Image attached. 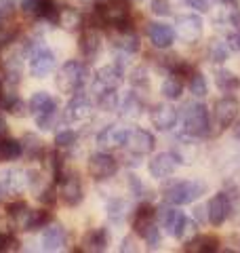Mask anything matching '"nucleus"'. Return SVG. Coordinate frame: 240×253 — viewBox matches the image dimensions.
<instances>
[{
    "label": "nucleus",
    "mask_w": 240,
    "mask_h": 253,
    "mask_svg": "<svg viewBox=\"0 0 240 253\" xmlns=\"http://www.w3.org/2000/svg\"><path fill=\"white\" fill-rule=\"evenodd\" d=\"M183 121V133L190 137H202L209 133V110L200 101H188L179 112Z\"/></svg>",
    "instance_id": "nucleus-1"
},
{
    "label": "nucleus",
    "mask_w": 240,
    "mask_h": 253,
    "mask_svg": "<svg viewBox=\"0 0 240 253\" xmlns=\"http://www.w3.org/2000/svg\"><path fill=\"white\" fill-rule=\"evenodd\" d=\"M204 192V184L202 181H194V179H183V181H173L164 188L162 192V199L169 203V205H188V203H194L200 194Z\"/></svg>",
    "instance_id": "nucleus-2"
},
{
    "label": "nucleus",
    "mask_w": 240,
    "mask_h": 253,
    "mask_svg": "<svg viewBox=\"0 0 240 253\" xmlns=\"http://www.w3.org/2000/svg\"><path fill=\"white\" fill-rule=\"evenodd\" d=\"M86 76H89V70H86L84 63L70 59L57 72V89L61 93H76L86 83Z\"/></svg>",
    "instance_id": "nucleus-3"
},
{
    "label": "nucleus",
    "mask_w": 240,
    "mask_h": 253,
    "mask_svg": "<svg viewBox=\"0 0 240 253\" xmlns=\"http://www.w3.org/2000/svg\"><path fill=\"white\" fill-rule=\"evenodd\" d=\"M9 215L17 230H38L49 221V215L44 211H34L30 209L26 203H13L9 207Z\"/></svg>",
    "instance_id": "nucleus-4"
},
{
    "label": "nucleus",
    "mask_w": 240,
    "mask_h": 253,
    "mask_svg": "<svg viewBox=\"0 0 240 253\" xmlns=\"http://www.w3.org/2000/svg\"><path fill=\"white\" fill-rule=\"evenodd\" d=\"M129 13H131V6H129V0H110L106 4H99L97 6V17L108 23V26H124L126 19H129Z\"/></svg>",
    "instance_id": "nucleus-5"
},
{
    "label": "nucleus",
    "mask_w": 240,
    "mask_h": 253,
    "mask_svg": "<svg viewBox=\"0 0 240 253\" xmlns=\"http://www.w3.org/2000/svg\"><path fill=\"white\" fill-rule=\"evenodd\" d=\"M28 55H30V74L34 78H44L55 70V55L44 44H36Z\"/></svg>",
    "instance_id": "nucleus-6"
},
{
    "label": "nucleus",
    "mask_w": 240,
    "mask_h": 253,
    "mask_svg": "<svg viewBox=\"0 0 240 253\" xmlns=\"http://www.w3.org/2000/svg\"><path fill=\"white\" fill-rule=\"evenodd\" d=\"M122 68L118 66V63H108V66H103L97 70V74H95V83H93V93L99 95L103 91H116L120 84H122Z\"/></svg>",
    "instance_id": "nucleus-7"
},
{
    "label": "nucleus",
    "mask_w": 240,
    "mask_h": 253,
    "mask_svg": "<svg viewBox=\"0 0 240 253\" xmlns=\"http://www.w3.org/2000/svg\"><path fill=\"white\" fill-rule=\"evenodd\" d=\"M175 34L188 44L196 42L202 36V19L198 15H179L175 21Z\"/></svg>",
    "instance_id": "nucleus-8"
},
{
    "label": "nucleus",
    "mask_w": 240,
    "mask_h": 253,
    "mask_svg": "<svg viewBox=\"0 0 240 253\" xmlns=\"http://www.w3.org/2000/svg\"><path fill=\"white\" fill-rule=\"evenodd\" d=\"M91 112H93V104H91L89 95L78 93L68 101L61 118H63V123H78V121H84Z\"/></svg>",
    "instance_id": "nucleus-9"
},
{
    "label": "nucleus",
    "mask_w": 240,
    "mask_h": 253,
    "mask_svg": "<svg viewBox=\"0 0 240 253\" xmlns=\"http://www.w3.org/2000/svg\"><path fill=\"white\" fill-rule=\"evenodd\" d=\"M230 211H232V205H230L228 194L226 192H217L209 201V205H206V221L213 224V226H221L223 221L228 219Z\"/></svg>",
    "instance_id": "nucleus-10"
},
{
    "label": "nucleus",
    "mask_w": 240,
    "mask_h": 253,
    "mask_svg": "<svg viewBox=\"0 0 240 253\" xmlns=\"http://www.w3.org/2000/svg\"><path fill=\"white\" fill-rule=\"evenodd\" d=\"M59 196L68 207H76L82 203V184L76 173H68L63 179H59Z\"/></svg>",
    "instance_id": "nucleus-11"
},
{
    "label": "nucleus",
    "mask_w": 240,
    "mask_h": 253,
    "mask_svg": "<svg viewBox=\"0 0 240 253\" xmlns=\"http://www.w3.org/2000/svg\"><path fill=\"white\" fill-rule=\"evenodd\" d=\"M89 171L95 179H108L118 171V161L112 154L99 152L89 158Z\"/></svg>",
    "instance_id": "nucleus-12"
},
{
    "label": "nucleus",
    "mask_w": 240,
    "mask_h": 253,
    "mask_svg": "<svg viewBox=\"0 0 240 253\" xmlns=\"http://www.w3.org/2000/svg\"><path fill=\"white\" fill-rule=\"evenodd\" d=\"M124 146L129 148V152L137 154V156H143V154H150L152 150H154L156 139H154V135H152L150 131H146V129H135V131H129Z\"/></svg>",
    "instance_id": "nucleus-13"
},
{
    "label": "nucleus",
    "mask_w": 240,
    "mask_h": 253,
    "mask_svg": "<svg viewBox=\"0 0 240 253\" xmlns=\"http://www.w3.org/2000/svg\"><path fill=\"white\" fill-rule=\"evenodd\" d=\"M179 158L171 154V152H160L150 161V175L156 179H166L175 173V167H177Z\"/></svg>",
    "instance_id": "nucleus-14"
},
{
    "label": "nucleus",
    "mask_w": 240,
    "mask_h": 253,
    "mask_svg": "<svg viewBox=\"0 0 240 253\" xmlns=\"http://www.w3.org/2000/svg\"><path fill=\"white\" fill-rule=\"evenodd\" d=\"M238 112H240V106L234 97H223L215 104V118H217V125L219 129H228L236 123L238 118Z\"/></svg>",
    "instance_id": "nucleus-15"
},
{
    "label": "nucleus",
    "mask_w": 240,
    "mask_h": 253,
    "mask_svg": "<svg viewBox=\"0 0 240 253\" xmlns=\"http://www.w3.org/2000/svg\"><path fill=\"white\" fill-rule=\"evenodd\" d=\"M126 135H129L126 129H122V126H118V125H110L97 135V146L101 150H116L120 146H124Z\"/></svg>",
    "instance_id": "nucleus-16"
},
{
    "label": "nucleus",
    "mask_w": 240,
    "mask_h": 253,
    "mask_svg": "<svg viewBox=\"0 0 240 253\" xmlns=\"http://www.w3.org/2000/svg\"><path fill=\"white\" fill-rule=\"evenodd\" d=\"M179 121V112L169 104H160L152 110V125L156 126L158 131H169L173 129Z\"/></svg>",
    "instance_id": "nucleus-17"
},
{
    "label": "nucleus",
    "mask_w": 240,
    "mask_h": 253,
    "mask_svg": "<svg viewBox=\"0 0 240 253\" xmlns=\"http://www.w3.org/2000/svg\"><path fill=\"white\" fill-rule=\"evenodd\" d=\"M28 186V173L13 169V171H4L0 175V192L2 194H19L23 192V188Z\"/></svg>",
    "instance_id": "nucleus-18"
},
{
    "label": "nucleus",
    "mask_w": 240,
    "mask_h": 253,
    "mask_svg": "<svg viewBox=\"0 0 240 253\" xmlns=\"http://www.w3.org/2000/svg\"><path fill=\"white\" fill-rule=\"evenodd\" d=\"M66 241H68V234H66V228H63L61 224L46 226L44 232H42V239H40V243H42V249H46V251L61 249L63 245H66Z\"/></svg>",
    "instance_id": "nucleus-19"
},
{
    "label": "nucleus",
    "mask_w": 240,
    "mask_h": 253,
    "mask_svg": "<svg viewBox=\"0 0 240 253\" xmlns=\"http://www.w3.org/2000/svg\"><path fill=\"white\" fill-rule=\"evenodd\" d=\"M150 41L156 49H169L175 42V30L169 23H150Z\"/></svg>",
    "instance_id": "nucleus-20"
},
{
    "label": "nucleus",
    "mask_w": 240,
    "mask_h": 253,
    "mask_svg": "<svg viewBox=\"0 0 240 253\" xmlns=\"http://www.w3.org/2000/svg\"><path fill=\"white\" fill-rule=\"evenodd\" d=\"M219 239L213 234H196L194 239H190L186 245H183V251L188 253H213L217 251Z\"/></svg>",
    "instance_id": "nucleus-21"
},
{
    "label": "nucleus",
    "mask_w": 240,
    "mask_h": 253,
    "mask_svg": "<svg viewBox=\"0 0 240 253\" xmlns=\"http://www.w3.org/2000/svg\"><path fill=\"white\" fill-rule=\"evenodd\" d=\"M118 112L122 118H137L143 112V101L139 99L137 93H126L118 104Z\"/></svg>",
    "instance_id": "nucleus-22"
},
{
    "label": "nucleus",
    "mask_w": 240,
    "mask_h": 253,
    "mask_svg": "<svg viewBox=\"0 0 240 253\" xmlns=\"http://www.w3.org/2000/svg\"><path fill=\"white\" fill-rule=\"evenodd\" d=\"M99 46H101V38L95 30H84L82 36H80V51H82L84 59H95V55L99 53Z\"/></svg>",
    "instance_id": "nucleus-23"
},
{
    "label": "nucleus",
    "mask_w": 240,
    "mask_h": 253,
    "mask_svg": "<svg viewBox=\"0 0 240 253\" xmlns=\"http://www.w3.org/2000/svg\"><path fill=\"white\" fill-rule=\"evenodd\" d=\"M108 247V232L103 228H97V230H91L84 234L82 239V251H103Z\"/></svg>",
    "instance_id": "nucleus-24"
},
{
    "label": "nucleus",
    "mask_w": 240,
    "mask_h": 253,
    "mask_svg": "<svg viewBox=\"0 0 240 253\" xmlns=\"http://www.w3.org/2000/svg\"><path fill=\"white\" fill-rule=\"evenodd\" d=\"M114 49L118 53H126V55H133V53H137L139 51V38L133 34V32L129 30H124V32H120V34L114 38Z\"/></svg>",
    "instance_id": "nucleus-25"
},
{
    "label": "nucleus",
    "mask_w": 240,
    "mask_h": 253,
    "mask_svg": "<svg viewBox=\"0 0 240 253\" xmlns=\"http://www.w3.org/2000/svg\"><path fill=\"white\" fill-rule=\"evenodd\" d=\"M28 108H30V114H34V116H36V114L46 112V110L57 108V104H55V99H53L46 91H38V93H34V95L30 97Z\"/></svg>",
    "instance_id": "nucleus-26"
},
{
    "label": "nucleus",
    "mask_w": 240,
    "mask_h": 253,
    "mask_svg": "<svg viewBox=\"0 0 240 253\" xmlns=\"http://www.w3.org/2000/svg\"><path fill=\"white\" fill-rule=\"evenodd\" d=\"M21 154H23L21 141L13 139V137H2V139H0V161H2V163L17 161Z\"/></svg>",
    "instance_id": "nucleus-27"
},
{
    "label": "nucleus",
    "mask_w": 240,
    "mask_h": 253,
    "mask_svg": "<svg viewBox=\"0 0 240 253\" xmlns=\"http://www.w3.org/2000/svg\"><path fill=\"white\" fill-rule=\"evenodd\" d=\"M23 53L26 51H17L11 57H6L4 61V70H6V81L9 83H19V76L23 72Z\"/></svg>",
    "instance_id": "nucleus-28"
},
{
    "label": "nucleus",
    "mask_w": 240,
    "mask_h": 253,
    "mask_svg": "<svg viewBox=\"0 0 240 253\" xmlns=\"http://www.w3.org/2000/svg\"><path fill=\"white\" fill-rule=\"evenodd\" d=\"M63 30L68 32H78L80 28H82V15H80L76 9H63L59 11V21Z\"/></svg>",
    "instance_id": "nucleus-29"
},
{
    "label": "nucleus",
    "mask_w": 240,
    "mask_h": 253,
    "mask_svg": "<svg viewBox=\"0 0 240 253\" xmlns=\"http://www.w3.org/2000/svg\"><path fill=\"white\" fill-rule=\"evenodd\" d=\"M160 91H162V97H166L169 101L179 99L181 93H183V84L177 78V74H171L169 78H166V81L162 83V86H160Z\"/></svg>",
    "instance_id": "nucleus-30"
},
{
    "label": "nucleus",
    "mask_w": 240,
    "mask_h": 253,
    "mask_svg": "<svg viewBox=\"0 0 240 253\" xmlns=\"http://www.w3.org/2000/svg\"><path fill=\"white\" fill-rule=\"evenodd\" d=\"M215 83H217L219 89H221V91H226V93L236 91L238 86H240L238 76H236L234 72H230V70H219V72L215 74Z\"/></svg>",
    "instance_id": "nucleus-31"
},
{
    "label": "nucleus",
    "mask_w": 240,
    "mask_h": 253,
    "mask_svg": "<svg viewBox=\"0 0 240 253\" xmlns=\"http://www.w3.org/2000/svg\"><path fill=\"white\" fill-rule=\"evenodd\" d=\"M177 213L179 209H175V205H162L158 211H156V221H158V226H162L166 232H171V226H173V221L175 217H177Z\"/></svg>",
    "instance_id": "nucleus-32"
},
{
    "label": "nucleus",
    "mask_w": 240,
    "mask_h": 253,
    "mask_svg": "<svg viewBox=\"0 0 240 253\" xmlns=\"http://www.w3.org/2000/svg\"><path fill=\"white\" fill-rule=\"evenodd\" d=\"M230 44L223 41H211L209 42V59L213 63H223L230 57Z\"/></svg>",
    "instance_id": "nucleus-33"
},
{
    "label": "nucleus",
    "mask_w": 240,
    "mask_h": 253,
    "mask_svg": "<svg viewBox=\"0 0 240 253\" xmlns=\"http://www.w3.org/2000/svg\"><path fill=\"white\" fill-rule=\"evenodd\" d=\"M38 17H42L44 21H51V23L59 21V9H57V4H55V0H40Z\"/></svg>",
    "instance_id": "nucleus-34"
},
{
    "label": "nucleus",
    "mask_w": 240,
    "mask_h": 253,
    "mask_svg": "<svg viewBox=\"0 0 240 253\" xmlns=\"http://www.w3.org/2000/svg\"><path fill=\"white\" fill-rule=\"evenodd\" d=\"M36 125H38V129H42V131H51L55 125L59 123V112H57V108H53V110H46V112L42 114H36Z\"/></svg>",
    "instance_id": "nucleus-35"
},
{
    "label": "nucleus",
    "mask_w": 240,
    "mask_h": 253,
    "mask_svg": "<svg viewBox=\"0 0 240 253\" xmlns=\"http://www.w3.org/2000/svg\"><path fill=\"white\" fill-rule=\"evenodd\" d=\"M21 146H23V152H26L28 156H40L42 154V141H40L34 133H26L21 139Z\"/></svg>",
    "instance_id": "nucleus-36"
},
{
    "label": "nucleus",
    "mask_w": 240,
    "mask_h": 253,
    "mask_svg": "<svg viewBox=\"0 0 240 253\" xmlns=\"http://www.w3.org/2000/svg\"><path fill=\"white\" fill-rule=\"evenodd\" d=\"M97 97V106L99 110H103V112H112V110H118V95L116 91H103L99 95H95Z\"/></svg>",
    "instance_id": "nucleus-37"
},
{
    "label": "nucleus",
    "mask_w": 240,
    "mask_h": 253,
    "mask_svg": "<svg viewBox=\"0 0 240 253\" xmlns=\"http://www.w3.org/2000/svg\"><path fill=\"white\" fill-rule=\"evenodd\" d=\"M190 93L194 97H204L209 93V84H206V78L200 74V72H194L190 76Z\"/></svg>",
    "instance_id": "nucleus-38"
},
{
    "label": "nucleus",
    "mask_w": 240,
    "mask_h": 253,
    "mask_svg": "<svg viewBox=\"0 0 240 253\" xmlns=\"http://www.w3.org/2000/svg\"><path fill=\"white\" fill-rule=\"evenodd\" d=\"M108 215H110L112 221H122L124 215H126V205H124V201H118V199L112 201L108 205Z\"/></svg>",
    "instance_id": "nucleus-39"
},
{
    "label": "nucleus",
    "mask_w": 240,
    "mask_h": 253,
    "mask_svg": "<svg viewBox=\"0 0 240 253\" xmlns=\"http://www.w3.org/2000/svg\"><path fill=\"white\" fill-rule=\"evenodd\" d=\"M76 131H72V129H63L59 131L57 135H55V144H57V148H70V146H74L76 144Z\"/></svg>",
    "instance_id": "nucleus-40"
},
{
    "label": "nucleus",
    "mask_w": 240,
    "mask_h": 253,
    "mask_svg": "<svg viewBox=\"0 0 240 253\" xmlns=\"http://www.w3.org/2000/svg\"><path fill=\"white\" fill-rule=\"evenodd\" d=\"M17 99H19V95L13 89H0V108L2 110H11Z\"/></svg>",
    "instance_id": "nucleus-41"
},
{
    "label": "nucleus",
    "mask_w": 240,
    "mask_h": 253,
    "mask_svg": "<svg viewBox=\"0 0 240 253\" xmlns=\"http://www.w3.org/2000/svg\"><path fill=\"white\" fill-rule=\"evenodd\" d=\"M150 9H152V13H154V15L166 17V15H171V2H169V0H152Z\"/></svg>",
    "instance_id": "nucleus-42"
},
{
    "label": "nucleus",
    "mask_w": 240,
    "mask_h": 253,
    "mask_svg": "<svg viewBox=\"0 0 240 253\" xmlns=\"http://www.w3.org/2000/svg\"><path fill=\"white\" fill-rule=\"evenodd\" d=\"M131 83L133 86H143V89H148V74L143 68H135L131 72Z\"/></svg>",
    "instance_id": "nucleus-43"
},
{
    "label": "nucleus",
    "mask_w": 240,
    "mask_h": 253,
    "mask_svg": "<svg viewBox=\"0 0 240 253\" xmlns=\"http://www.w3.org/2000/svg\"><path fill=\"white\" fill-rule=\"evenodd\" d=\"M17 239H15L13 234H0V253H4V251H15L17 249Z\"/></svg>",
    "instance_id": "nucleus-44"
},
{
    "label": "nucleus",
    "mask_w": 240,
    "mask_h": 253,
    "mask_svg": "<svg viewBox=\"0 0 240 253\" xmlns=\"http://www.w3.org/2000/svg\"><path fill=\"white\" fill-rule=\"evenodd\" d=\"M40 0H21V11L26 15H38Z\"/></svg>",
    "instance_id": "nucleus-45"
},
{
    "label": "nucleus",
    "mask_w": 240,
    "mask_h": 253,
    "mask_svg": "<svg viewBox=\"0 0 240 253\" xmlns=\"http://www.w3.org/2000/svg\"><path fill=\"white\" fill-rule=\"evenodd\" d=\"M38 199H40V203H44V205H53L55 203V188L53 186H46L42 192L38 194Z\"/></svg>",
    "instance_id": "nucleus-46"
},
{
    "label": "nucleus",
    "mask_w": 240,
    "mask_h": 253,
    "mask_svg": "<svg viewBox=\"0 0 240 253\" xmlns=\"http://www.w3.org/2000/svg\"><path fill=\"white\" fill-rule=\"evenodd\" d=\"M126 181H129L131 194H133V196H141V192H143V188H141V181L137 179V175H133V173H131V175H129V179H126Z\"/></svg>",
    "instance_id": "nucleus-47"
},
{
    "label": "nucleus",
    "mask_w": 240,
    "mask_h": 253,
    "mask_svg": "<svg viewBox=\"0 0 240 253\" xmlns=\"http://www.w3.org/2000/svg\"><path fill=\"white\" fill-rule=\"evenodd\" d=\"M188 4L192 6V9H196L198 13H209L211 11L209 0H188Z\"/></svg>",
    "instance_id": "nucleus-48"
},
{
    "label": "nucleus",
    "mask_w": 240,
    "mask_h": 253,
    "mask_svg": "<svg viewBox=\"0 0 240 253\" xmlns=\"http://www.w3.org/2000/svg\"><path fill=\"white\" fill-rule=\"evenodd\" d=\"M9 112H11V114H15V116H26V114L30 112V110H28V104H23L21 99H17V101H15V106L9 110Z\"/></svg>",
    "instance_id": "nucleus-49"
},
{
    "label": "nucleus",
    "mask_w": 240,
    "mask_h": 253,
    "mask_svg": "<svg viewBox=\"0 0 240 253\" xmlns=\"http://www.w3.org/2000/svg\"><path fill=\"white\" fill-rule=\"evenodd\" d=\"M11 38H13V32H11V28L0 26V46L9 44V42H11Z\"/></svg>",
    "instance_id": "nucleus-50"
},
{
    "label": "nucleus",
    "mask_w": 240,
    "mask_h": 253,
    "mask_svg": "<svg viewBox=\"0 0 240 253\" xmlns=\"http://www.w3.org/2000/svg\"><path fill=\"white\" fill-rule=\"evenodd\" d=\"M120 251H135V243L131 236H124L122 239V245H120Z\"/></svg>",
    "instance_id": "nucleus-51"
},
{
    "label": "nucleus",
    "mask_w": 240,
    "mask_h": 253,
    "mask_svg": "<svg viewBox=\"0 0 240 253\" xmlns=\"http://www.w3.org/2000/svg\"><path fill=\"white\" fill-rule=\"evenodd\" d=\"M0 11H2V15L13 13V0H0Z\"/></svg>",
    "instance_id": "nucleus-52"
},
{
    "label": "nucleus",
    "mask_w": 240,
    "mask_h": 253,
    "mask_svg": "<svg viewBox=\"0 0 240 253\" xmlns=\"http://www.w3.org/2000/svg\"><path fill=\"white\" fill-rule=\"evenodd\" d=\"M6 129H9V125H6V118L0 114V137L6 135Z\"/></svg>",
    "instance_id": "nucleus-53"
},
{
    "label": "nucleus",
    "mask_w": 240,
    "mask_h": 253,
    "mask_svg": "<svg viewBox=\"0 0 240 253\" xmlns=\"http://www.w3.org/2000/svg\"><path fill=\"white\" fill-rule=\"evenodd\" d=\"M204 211H206V207H198V209L194 211V217L202 221V219H204Z\"/></svg>",
    "instance_id": "nucleus-54"
},
{
    "label": "nucleus",
    "mask_w": 240,
    "mask_h": 253,
    "mask_svg": "<svg viewBox=\"0 0 240 253\" xmlns=\"http://www.w3.org/2000/svg\"><path fill=\"white\" fill-rule=\"evenodd\" d=\"M232 133H234V137H236V139L240 141V121H238V123L234 125V129H232Z\"/></svg>",
    "instance_id": "nucleus-55"
},
{
    "label": "nucleus",
    "mask_w": 240,
    "mask_h": 253,
    "mask_svg": "<svg viewBox=\"0 0 240 253\" xmlns=\"http://www.w3.org/2000/svg\"><path fill=\"white\" fill-rule=\"evenodd\" d=\"M223 6H238V0H219Z\"/></svg>",
    "instance_id": "nucleus-56"
},
{
    "label": "nucleus",
    "mask_w": 240,
    "mask_h": 253,
    "mask_svg": "<svg viewBox=\"0 0 240 253\" xmlns=\"http://www.w3.org/2000/svg\"><path fill=\"white\" fill-rule=\"evenodd\" d=\"M80 2H84V4H89V2H93V0H80Z\"/></svg>",
    "instance_id": "nucleus-57"
},
{
    "label": "nucleus",
    "mask_w": 240,
    "mask_h": 253,
    "mask_svg": "<svg viewBox=\"0 0 240 253\" xmlns=\"http://www.w3.org/2000/svg\"><path fill=\"white\" fill-rule=\"evenodd\" d=\"M2 17H4V15H2V11H0V19H2Z\"/></svg>",
    "instance_id": "nucleus-58"
}]
</instances>
